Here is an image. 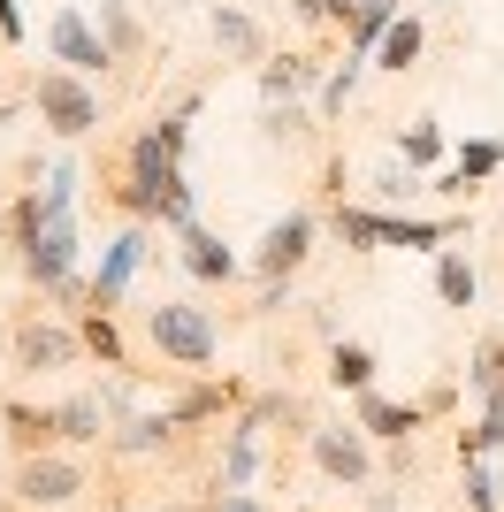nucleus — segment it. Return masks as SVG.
<instances>
[{
  "label": "nucleus",
  "instance_id": "15",
  "mask_svg": "<svg viewBox=\"0 0 504 512\" xmlns=\"http://www.w3.org/2000/svg\"><path fill=\"white\" fill-rule=\"evenodd\" d=\"M420 46H428V31H420V16H398V23H390V31H382L375 62L390 69V77H405V69L420 62Z\"/></svg>",
  "mask_w": 504,
  "mask_h": 512
},
{
  "label": "nucleus",
  "instance_id": "22",
  "mask_svg": "<svg viewBox=\"0 0 504 512\" xmlns=\"http://www.w3.org/2000/svg\"><path fill=\"white\" fill-rule=\"evenodd\" d=\"M329 383L352 390V398H359V390H375V352H367V344H336V352H329Z\"/></svg>",
  "mask_w": 504,
  "mask_h": 512
},
{
  "label": "nucleus",
  "instance_id": "30",
  "mask_svg": "<svg viewBox=\"0 0 504 512\" xmlns=\"http://www.w3.org/2000/svg\"><path fill=\"white\" fill-rule=\"evenodd\" d=\"M260 130H268V138H306V115H298V100H291V107H268V115H260Z\"/></svg>",
  "mask_w": 504,
  "mask_h": 512
},
{
  "label": "nucleus",
  "instance_id": "11",
  "mask_svg": "<svg viewBox=\"0 0 504 512\" xmlns=\"http://www.w3.org/2000/svg\"><path fill=\"white\" fill-rule=\"evenodd\" d=\"M138 253H146V237H138V230H123L115 245H107L100 276H92V306H115V299H123V283L138 276Z\"/></svg>",
  "mask_w": 504,
  "mask_h": 512
},
{
  "label": "nucleus",
  "instance_id": "26",
  "mask_svg": "<svg viewBox=\"0 0 504 512\" xmlns=\"http://www.w3.org/2000/svg\"><path fill=\"white\" fill-rule=\"evenodd\" d=\"M398 146H405V169H436V161H443V138H436V123H413V130L398 138Z\"/></svg>",
  "mask_w": 504,
  "mask_h": 512
},
{
  "label": "nucleus",
  "instance_id": "29",
  "mask_svg": "<svg viewBox=\"0 0 504 512\" xmlns=\"http://www.w3.org/2000/svg\"><path fill=\"white\" fill-rule=\"evenodd\" d=\"M298 23H352V0H291Z\"/></svg>",
  "mask_w": 504,
  "mask_h": 512
},
{
  "label": "nucleus",
  "instance_id": "28",
  "mask_svg": "<svg viewBox=\"0 0 504 512\" xmlns=\"http://www.w3.org/2000/svg\"><path fill=\"white\" fill-rule=\"evenodd\" d=\"M466 512H504V490H497V474H482L474 459H466Z\"/></svg>",
  "mask_w": 504,
  "mask_h": 512
},
{
  "label": "nucleus",
  "instance_id": "8",
  "mask_svg": "<svg viewBox=\"0 0 504 512\" xmlns=\"http://www.w3.org/2000/svg\"><path fill=\"white\" fill-rule=\"evenodd\" d=\"M321 77H329V69H321L314 54H268V62H260V100H268V107H291L298 92H314Z\"/></svg>",
  "mask_w": 504,
  "mask_h": 512
},
{
  "label": "nucleus",
  "instance_id": "31",
  "mask_svg": "<svg viewBox=\"0 0 504 512\" xmlns=\"http://www.w3.org/2000/svg\"><path fill=\"white\" fill-rule=\"evenodd\" d=\"M69 199H77V161H62V169L46 176V207H54V214H69Z\"/></svg>",
  "mask_w": 504,
  "mask_h": 512
},
{
  "label": "nucleus",
  "instance_id": "13",
  "mask_svg": "<svg viewBox=\"0 0 504 512\" xmlns=\"http://www.w3.org/2000/svg\"><path fill=\"white\" fill-rule=\"evenodd\" d=\"M77 337H84V352H92L100 367H130L123 329H115V314H107V306H77Z\"/></svg>",
  "mask_w": 504,
  "mask_h": 512
},
{
  "label": "nucleus",
  "instance_id": "20",
  "mask_svg": "<svg viewBox=\"0 0 504 512\" xmlns=\"http://www.w3.org/2000/svg\"><path fill=\"white\" fill-rule=\"evenodd\" d=\"M100 39L115 62H138V46H146V31H138V16H130L123 0H100Z\"/></svg>",
  "mask_w": 504,
  "mask_h": 512
},
{
  "label": "nucleus",
  "instance_id": "2",
  "mask_svg": "<svg viewBox=\"0 0 504 512\" xmlns=\"http://www.w3.org/2000/svg\"><path fill=\"white\" fill-rule=\"evenodd\" d=\"M31 107H39V123L54 130V138H92V130H100V92L62 62L31 77Z\"/></svg>",
  "mask_w": 504,
  "mask_h": 512
},
{
  "label": "nucleus",
  "instance_id": "3",
  "mask_svg": "<svg viewBox=\"0 0 504 512\" xmlns=\"http://www.w3.org/2000/svg\"><path fill=\"white\" fill-rule=\"evenodd\" d=\"M84 490H92V482H84L77 459H62V451H23V467H16V505H23V512L77 505Z\"/></svg>",
  "mask_w": 504,
  "mask_h": 512
},
{
  "label": "nucleus",
  "instance_id": "4",
  "mask_svg": "<svg viewBox=\"0 0 504 512\" xmlns=\"http://www.w3.org/2000/svg\"><path fill=\"white\" fill-rule=\"evenodd\" d=\"M46 54L62 69H77V77H100L115 54H107V39L92 31V16L84 8H54V23H46Z\"/></svg>",
  "mask_w": 504,
  "mask_h": 512
},
{
  "label": "nucleus",
  "instance_id": "5",
  "mask_svg": "<svg viewBox=\"0 0 504 512\" xmlns=\"http://www.w3.org/2000/svg\"><path fill=\"white\" fill-rule=\"evenodd\" d=\"M8 352H16V367H31V375H54V367H77L84 360V337L77 329H62V321H16V337H8Z\"/></svg>",
  "mask_w": 504,
  "mask_h": 512
},
{
  "label": "nucleus",
  "instance_id": "32",
  "mask_svg": "<svg viewBox=\"0 0 504 512\" xmlns=\"http://www.w3.org/2000/svg\"><path fill=\"white\" fill-rule=\"evenodd\" d=\"M23 39V0H0V46Z\"/></svg>",
  "mask_w": 504,
  "mask_h": 512
},
{
  "label": "nucleus",
  "instance_id": "14",
  "mask_svg": "<svg viewBox=\"0 0 504 512\" xmlns=\"http://www.w3.org/2000/svg\"><path fill=\"white\" fill-rule=\"evenodd\" d=\"M184 268H191L199 283H230V276H237V253H230L214 230H184Z\"/></svg>",
  "mask_w": 504,
  "mask_h": 512
},
{
  "label": "nucleus",
  "instance_id": "9",
  "mask_svg": "<svg viewBox=\"0 0 504 512\" xmlns=\"http://www.w3.org/2000/svg\"><path fill=\"white\" fill-rule=\"evenodd\" d=\"M428 421V406H413V398H375V390H359V428L367 436H382V444H413V428Z\"/></svg>",
  "mask_w": 504,
  "mask_h": 512
},
{
  "label": "nucleus",
  "instance_id": "21",
  "mask_svg": "<svg viewBox=\"0 0 504 512\" xmlns=\"http://www.w3.org/2000/svg\"><path fill=\"white\" fill-rule=\"evenodd\" d=\"M474 291H482L474 260H466V253H443V260H436V299H443V306H459V314H466V306H474Z\"/></svg>",
  "mask_w": 504,
  "mask_h": 512
},
{
  "label": "nucleus",
  "instance_id": "23",
  "mask_svg": "<svg viewBox=\"0 0 504 512\" xmlns=\"http://www.w3.org/2000/svg\"><path fill=\"white\" fill-rule=\"evenodd\" d=\"M451 169H459L466 184H482V176H504V146H497V138H466Z\"/></svg>",
  "mask_w": 504,
  "mask_h": 512
},
{
  "label": "nucleus",
  "instance_id": "7",
  "mask_svg": "<svg viewBox=\"0 0 504 512\" xmlns=\"http://www.w3.org/2000/svg\"><path fill=\"white\" fill-rule=\"evenodd\" d=\"M314 467L344 490H367L375 482V459H367V428H314Z\"/></svg>",
  "mask_w": 504,
  "mask_h": 512
},
{
  "label": "nucleus",
  "instance_id": "18",
  "mask_svg": "<svg viewBox=\"0 0 504 512\" xmlns=\"http://www.w3.org/2000/svg\"><path fill=\"white\" fill-rule=\"evenodd\" d=\"M54 421H62V444H100L107 436V398H69V406H54Z\"/></svg>",
  "mask_w": 504,
  "mask_h": 512
},
{
  "label": "nucleus",
  "instance_id": "24",
  "mask_svg": "<svg viewBox=\"0 0 504 512\" xmlns=\"http://www.w3.org/2000/svg\"><path fill=\"white\" fill-rule=\"evenodd\" d=\"M359 62H367V54H352V62H336L329 77H321V123L344 115V100H352V85H359Z\"/></svg>",
  "mask_w": 504,
  "mask_h": 512
},
{
  "label": "nucleus",
  "instance_id": "25",
  "mask_svg": "<svg viewBox=\"0 0 504 512\" xmlns=\"http://www.w3.org/2000/svg\"><path fill=\"white\" fill-rule=\"evenodd\" d=\"M222 406H237V390H230V383H222V390H191V398H176L168 413H176V428H184V421H214Z\"/></svg>",
  "mask_w": 504,
  "mask_h": 512
},
{
  "label": "nucleus",
  "instance_id": "34",
  "mask_svg": "<svg viewBox=\"0 0 504 512\" xmlns=\"http://www.w3.org/2000/svg\"><path fill=\"white\" fill-rule=\"evenodd\" d=\"M497 490H504V474H497Z\"/></svg>",
  "mask_w": 504,
  "mask_h": 512
},
{
  "label": "nucleus",
  "instance_id": "10",
  "mask_svg": "<svg viewBox=\"0 0 504 512\" xmlns=\"http://www.w3.org/2000/svg\"><path fill=\"white\" fill-rule=\"evenodd\" d=\"M214 46L237 54V62H268V31H260V16H245V8H230V0H214Z\"/></svg>",
  "mask_w": 504,
  "mask_h": 512
},
{
  "label": "nucleus",
  "instance_id": "1",
  "mask_svg": "<svg viewBox=\"0 0 504 512\" xmlns=\"http://www.w3.org/2000/svg\"><path fill=\"white\" fill-rule=\"evenodd\" d=\"M146 337H153V352H161L168 367H184V375L214 367V352H222V329H214V314H207V306H184V299L146 306Z\"/></svg>",
  "mask_w": 504,
  "mask_h": 512
},
{
  "label": "nucleus",
  "instance_id": "17",
  "mask_svg": "<svg viewBox=\"0 0 504 512\" xmlns=\"http://www.w3.org/2000/svg\"><path fill=\"white\" fill-rule=\"evenodd\" d=\"M168 428H176V413H130V421L115 428V451H123V459H146V451L168 444Z\"/></svg>",
  "mask_w": 504,
  "mask_h": 512
},
{
  "label": "nucleus",
  "instance_id": "33",
  "mask_svg": "<svg viewBox=\"0 0 504 512\" xmlns=\"http://www.w3.org/2000/svg\"><path fill=\"white\" fill-rule=\"evenodd\" d=\"M207 512H260V497H245V490H214Z\"/></svg>",
  "mask_w": 504,
  "mask_h": 512
},
{
  "label": "nucleus",
  "instance_id": "27",
  "mask_svg": "<svg viewBox=\"0 0 504 512\" xmlns=\"http://www.w3.org/2000/svg\"><path fill=\"white\" fill-rule=\"evenodd\" d=\"M466 383L482 390V398H489V390H504V344H474V367H466Z\"/></svg>",
  "mask_w": 504,
  "mask_h": 512
},
{
  "label": "nucleus",
  "instance_id": "35",
  "mask_svg": "<svg viewBox=\"0 0 504 512\" xmlns=\"http://www.w3.org/2000/svg\"><path fill=\"white\" fill-rule=\"evenodd\" d=\"M352 8H359V0H352Z\"/></svg>",
  "mask_w": 504,
  "mask_h": 512
},
{
  "label": "nucleus",
  "instance_id": "16",
  "mask_svg": "<svg viewBox=\"0 0 504 512\" xmlns=\"http://www.w3.org/2000/svg\"><path fill=\"white\" fill-rule=\"evenodd\" d=\"M336 237H344V245H352V253H375L382 245V230H390V214H375V207H352V199H336Z\"/></svg>",
  "mask_w": 504,
  "mask_h": 512
},
{
  "label": "nucleus",
  "instance_id": "12",
  "mask_svg": "<svg viewBox=\"0 0 504 512\" xmlns=\"http://www.w3.org/2000/svg\"><path fill=\"white\" fill-rule=\"evenodd\" d=\"M0 421H8V436H16L23 451H54V444H62L54 406H23V398H8V406H0Z\"/></svg>",
  "mask_w": 504,
  "mask_h": 512
},
{
  "label": "nucleus",
  "instance_id": "6",
  "mask_svg": "<svg viewBox=\"0 0 504 512\" xmlns=\"http://www.w3.org/2000/svg\"><path fill=\"white\" fill-rule=\"evenodd\" d=\"M306 253H314V214L298 207V214H283L268 237H260V253H252V268L268 283H291L298 268H306Z\"/></svg>",
  "mask_w": 504,
  "mask_h": 512
},
{
  "label": "nucleus",
  "instance_id": "19",
  "mask_svg": "<svg viewBox=\"0 0 504 512\" xmlns=\"http://www.w3.org/2000/svg\"><path fill=\"white\" fill-rule=\"evenodd\" d=\"M390 23H398V0H359L352 23H344V31H352V54H367V62H375V46H382V31H390Z\"/></svg>",
  "mask_w": 504,
  "mask_h": 512
}]
</instances>
